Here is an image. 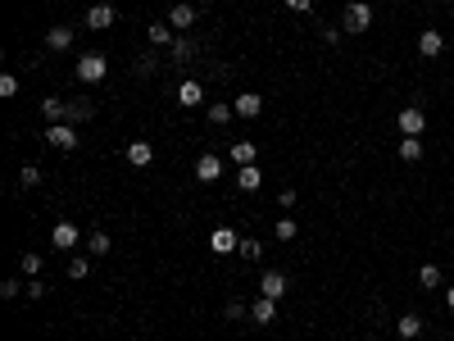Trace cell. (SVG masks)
<instances>
[{
  "instance_id": "7c38bea8",
  "label": "cell",
  "mask_w": 454,
  "mask_h": 341,
  "mask_svg": "<svg viewBox=\"0 0 454 341\" xmlns=\"http://www.w3.org/2000/svg\"><path fill=\"white\" fill-rule=\"evenodd\" d=\"M177 105H182V109H195V105H205V87H200L195 78H187V82L177 87Z\"/></svg>"
},
{
  "instance_id": "5bb4252c",
  "label": "cell",
  "mask_w": 454,
  "mask_h": 341,
  "mask_svg": "<svg viewBox=\"0 0 454 341\" xmlns=\"http://www.w3.org/2000/svg\"><path fill=\"white\" fill-rule=\"evenodd\" d=\"M227 160L237 164V168H245V164L259 160V151H254V141H232V146H227Z\"/></svg>"
},
{
  "instance_id": "7402d4cb",
  "label": "cell",
  "mask_w": 454,
  "mask_h": 341,
  "mask_svg": "<svg viewBox=\"0 0 454 341\" xmlns=\"http://www.w3.org/2000/svg\"><path fill=\"white\" fill-rule=\"evenodd\" d=\"M109 250H114V241H109V233H100V228H96V233L87 237V255H91V260H105Z\"/></svg>"
},
{
  "instance_id": "3957f363",
  "label": "cell",
  "mask_w": 454,
  "mask_h": 341,
  "mask_svg": "<svg viewBox=\"0 0 454 341\" xmlns=\"http://www.w3.org/2000/svg\"><path fill=\"white\" fill-rule=\"evenodd\" d=\"M105 73H109L105 55H82L78 59V82H105Z\"/></svg>"
},
{
  "instance_id": "6da1fadb",
  "label": "cell",
  "mask_w": 454,
  "mask_h": 341,
  "mask_svg": "<svg viewBox=\"0 0 454 341\" xmlns=\"http://www.w3.org/2000/svg\"><path fill=\"white\" fill-rule=\"evenodd\" d=\"M341 28H346V32H368V28H373V5H368V0H350Z\"/></svg>"
},
{
  "instance_id": "1f68e13d",
  "label": "cell",
  "mask_w": 454,
  "mask_h": 341,
  "mask_svg": "<svg viewBox=\"0 0 454 341\" xmlns=\"http://www.w3.org/2000/svg\"><path fill=\"white\" fill-rule=\"evenodd\" d=\"M418 287H427V291L440 287V264H423V269H418Z\"/></svg>"
},
{
  "instance_id": "f35d334b",
  "label": "cell",
  "mask_w": 454,
  "mask_h": 341,
  "mask_svg": "<svg viewBox=\"0 0 454 341\" xmlns=\"http://www.w3.org/2000/svg\"><path fill=\"white\" fill-rule=\"evenodd\" d=\"M287 9H296V14H309V9H314V0H287Z\"/></svg>"
},
{
  "instance_id": "4fadbf2b",
  "label": "cell",
  "mask_w": 454,
  "mask_h": 341,
  "mask_svg": "<svg viewBox=\"0 0 454 341\" xmlns=\"http://www.w3.org/2000/svg\"><path fill=\"white\" fill-rule=\"evenodd\" d=\"M96 114H100V105L78 96V101H68V118H64V123H87V118H96Z\"/></svg>"
},
{
  "instance_id": "cb8c5ba5",
  "label": "cell",
  "mask_w": 454,
  "mask_h": 341,
  "mask_svg": "<svg viewBox=\"0 0 454 341\" xmlns=\"http://www.w3.org/2000/svg\"><path fill=\"white\" fill-rule=\"evenodd\" d=\"M396 332H400L404 341H418V337H423V314H404V319L396 323Z\"/></svg>"
},
{
  "instance_id": "ba28073f",
  "label": "cell",
  "mask_w": 454,
  "mask_h": 341,
  "mask_svg": "<svg viewBox=\"0 0 454 341\" xmlns=\"http://www.w3.org/2000/svg\"><path fill=\"white\" fill-rule=\"evenodd\" d=\"M232 109H237V118H259L264 114V96L259 91H241L237 101H232Z\"/></svg>"
},
{
  "instance_id": "d590c367",
  "label": "cell",
  "mask_w": 454,
  "mask_h": 341,
  "mask_svg": "<svg viewBox=\"0 0 454 341\" xmlns=\"http://www.w3.org/2000/svg\"><path fill=\"white\" fill-rule=\"evenodd\" d=\"M0 96H5V101H9V96H19V78H14V73L0 78Z\"/></svg>"
},
{
  "instance_id": "83f0119b",
  "label": "cell",
  "mask_w": 454,
  "mask_h": 341,
  "mask_svg": "<svg viewBox=\"0 0 454 341\" xmlns=\"http://www.w3.org/2000/svg\"><path fill=\"white\" fill-rule=\"evenodd\" d=\"M237 255H241L245 264H259V255H264V246H259V241H254V237H241V246H237Z\"/></svg>"
},
{
  "instance_id": "f546056e",
  "label": "cell",
  "mask_w": 454,
  "mask_h": 341,
  "mask_svg": "<svg viewBox=\"0 0 454 341\" xmlns=\"http://www.w3.org/2000/svg\"><path fill=\"white\" fill-rule=\"evenodd\" d=\"M155 68H159V55H155V51H145V55H137V64H132V73H137V78H150Z\"/></svg>"
},
{
  "instance_id": "44dd1931",
  "label": "cell",
  "mask_w": 454,
  "mask_h": 341,
  "mask_svg": "<svg viewBox=\"0 0 454 341\" xmlns=\"http://www.w3.org/2000/svg\"><path fill=\"white\" fill-rule=\"evenodd\" d=\"M145 36H150L155 46H173V41H177V28L164 19V23H150V28H145Z\"/></svg>"
},
{
  "instance_id": "f1b7e54d",
  "label": "cell",
  "mask_w": 454,
  "mask_h": 341,
  "mask_svg": "<svg viewBox=\"0 0 454 341\" xmlns=\"http://www.w3.org/2000/svg\"><path fill=\"white\" fill-rule=\"evenodd\" d=\"M87 273H91V255H73V260H68V278H73V283H82Z\"/></svg>"
},
{
  "instance_id": "5b68a950",
  "label": "cell",
  "mask_w": 454,
  "mask_h": 341,
  "mask_svg": "<svg viewBox=\"0 0 454 341\" xmlns=\"http://www.w3.org/2000/svg\"><path fill=\"white\" fill-rule=\"evenodd\" d=\"M287 273H282V269H264V278H259V296H268V300H282V296H287Z\"/></svg>"
},
{
  "instance_id": "e0dca14e",
  "label": "cell",
  "mask_w": 454,
  "mask_h": 341,
  "mask_svg": "<svg viewBox=\"0 0 454 341\" xmlns=\"http://www.w3.org/2000/svg\"><path fill=\"white\" fill-rule=\"evenodd\" d=\"M237 187L250 196V191H259L264 187V173H259V164H245V168H237Z\"/></svg>"
},
{
  "instance_id": "603a6c76",
  "label": "cell",
  "mask_w": 454,
  "mask_h": 341,
  "mask_svg": "<svg viewBox=\"0 0 454 341\" xmlns=\"http://www.w3.org/2000/svg\"><path fill=\"white\" fill-rule=\"evenodd\" d=\"M168 51H173V64H191V59H195V51H200V46H195L191 36H177V41L168 46Z\"/></svg>"
},
{
  "instance_id": "d6a6232c",
  "label": "cell",
  "mask_w": 454,
  "mask_h": 341,
  "mask_svg": "<svg viewBox=\"0 0 454 341\" xmlns=\"http://www.w3.org/2000/svg\"><path fill=\"white\" fill-rule=\"evenodd\" d=\"M19 187H28V191L41 187V168H36V164H23V168H19Z\"/></svg>"
},
{
  "instance_id": "d6986e66",
  "label": "cell",
  "mask_w": 454,
  "mask_h": 341,
  "mask_svg": "<svg viewBox=\"0 0 454 341\" xmlns=\"http://www.w3.org/2000/svg\"><path fill=\"white\" fill-rule=\"evenodd\" d=\"M205 118H210V128H227L232 118H237V109H232V105H223V101H210Z\"/></svg>"
},
{
  "instance_id": "ffe728a7",
  "label": "cell",
  "mask_w": 454,
  "mask_h": 341,
  "mask_svg": "<svg viewBox=\"0 0 454 341\" xmlns=\"http://www.w3.org/2000/svg\"><path fill=\"white\" fill-rule=\"evenodd\" d=\"M41 114L51 118V123H64V118H68V101H64V96H46V101H41Z\"/></svg>"
},
{
  "instance_id": "4316f807",
  "label": "cell",
  "mask_w": 454,
  "mask_h": 341,
  "mask_svg": "<svg viewBox=\"0 0 454 341\" xmlns=\"http://www.w3.org/2000/svg\"><path fill=\"white\" fill-rule=\"evenodd\" d=\"M273 237H277V241H296V237H300V223H296V218H287V214H282L277 223H273Z\"/></svg>"
},
{
  "instance_id": "d4e9b609",
  "label": "cell",
  "mask_w": 454,
  "mask_h": 341,
  "mask_svg": "<svg viewBox=\"0 0 454 341\" xmlns=\"http://www.w3.org/2000/svg\"><path fill=\"white\" fill-rule=\"evenodd\" d=\"M73 46V28H46V51H68Z\"/></svg>"
},
{
  "instance_id": "74e56055",
  "label": "cell",
  "mask_w": 454,
  "mask_h": 341,
  "mask_svg": "<svg viewBox=\"0 0 454 341\" xmlns=\"http://www.w3.org/2000/svg\"><path fill=\"white\" fill-rule=\"evenodd\" d=\"M291 205H296V191H291V187H282V196H277V210H291Z\"/></svg>"
},
{
  "instance_id": "2e32d148",
  "label": "cell",
  "mask_w": 454,
  "mask_h": 341,
  "mask_svg": "<svg viewBox=\"0 0 454 341\" xmlns=\"http://www.w3.org/2000/svg\"><path fill=\"white\" fill-rule=\"evenodd\" d=\"M277 319V300H268V296H259V300H254V305H250V323H259V327H268V323H273Z\"/></svg>"
},
{
  "instance_id": "52a82bcc",
  "label": "cell",
  "mask_w": 454,
  "mask_h": 341,
  "mask_svg": "<svg viewBox=\"0 0 454 341\" xmlns=\"http://www.w3.org/2000/svg\"><path fill=\"white\" fill-rule=\"evenodd\" d=\"M218 178H223V160H218V155H200V160H195V182L214 187Z\"/></svg>"
},
{
  "instance_id": "30bf717a",
  "label": "cell",
  "mask_w": 454,
  "mask_h": 341,
  "mask_svg": "<svg viewBox=\"0 0 454 341\" xmlns=\"http://www.w3.org/2000/svg\"><path fill=\"white\" fill-rule=\"evenodd\" d=\"M114 19H118V14H114V5H105V0H100V5H91V9H87V28H91V32H105V28H114Z\"/></svg>"
},
{
  "instance_id": "ab89813d",
  "label": "cell",
  "mask_w": 454,
  "mask_h": 341,
  "mask_svg": "<svg viewBox=\"0 0 454 341\" xmlns=\"http://www.w3.org/2000/svg\"><path fill=\"white\" fill-rule=\"evenodd\" d=\"M445 305H450V310H454V287H450V291H445Z\"/></svg>"
},
{
  "instance_id": "8fae6325",
  "label": "cell",
  "mask_w": 454,
  "mask_h": 341,
  "mask_svg": "<svg viewBox=\"0 0 454 341\" xmlns=\"http://www.w3.org/2000/svg\"><path fill=\"white\" fill-rule=\"evenodd\" d=\"M440 51H445V36H440L436 28H423V36H418V55H423V59H436Z\"/></svg>"
},
{
  "instance_id": "484cf974",
  "label": "cell",
  "mask_w": 454,
  "mask_h": 341,
  "mask_svg": "<svg viewBox=\"0 0 454 341\" xmlns=\"http://www.w3.org/2000/svg\"><path fill=\"white\" fill-rule=\"evenodd\" d=\"M400 160L404 164H418L423 160V137H404L400 141Z\"/></svg>"
},
{
  "instance_id": "4dcf8cb0",
  "label": "cell",
  "mask_w": 454,
  "mask_h": 341,
  "mask_svg": "<svg viewBox=\"0 0 454 341\" xmlns=\"http://www.w3.org/2000/svg\"><path fill=\"white\" fill-rule=\"evenodd\" d=\"M41 255H36V250H23V260H19V269H23V278H36V273H41Z\"/></svg>"
},
{
  "instance_id": "277c9868",
  "label": "cell",
  "mask_w": 454,
  "mask_h": 341,
  "mask_svg": "<svg viewBox=\"0 0 454 341\" xmlns=\"http://www.w3.org/2000/svg\"><path fill=\"white\" fill-rule=\"evenodd\" d=\"M396 128L404 132V137H423L427 132V114L418 105H409V109H400V118H396Z\"/></svg>"
},
{
  "instance_id": "7a4b0ae2",
  "label": "cell",
  "mask_w": 454,
  "mask_h": 341,
  "mask_svg": "<svg viewBox=\"0 0 454 341\" xmlns=\"http://www.w3.org/2000/svg\"><path fill=\"white\" fill-rule=\"evenodd\" d=\"M46 146H55V151H78V128L73 123H51L46 128Z\"/></svg>"
},
{
  "instance_id": "8992f818",
  "label": "cell",
  "mask_w": 454,
  "mask_h": 341,
  "mask_svg": "<svg viewBox=\"0 0 454 341\" xmlns=\"http://www.w3.org/2000/svg\"><path fill=\"white\" fill-rule=\"evenodd\" d=\"M78 241H82V233H78V223H68V218L51 228V246H55V250H73Z\"/></svg>"
},
{
  "instance_id": "8d00e7d4",
  "label": "cell",
  "mask_w": 454,
  "mask_h": 341,
  "mask_svg": "<svg viewBox=\"0 0 454 341\" xmlns=\"http://www.w3.org/2000/svg\"><path fill=\"white\" fill-rule=\"evenodd\" d=\"M46 296V283H36V278H28V300H41Z\"/></svg>"
},
{
  "instance_id": "ac0fdd59",
  "label": "cell",
  "mask_w": 454,
  "mask_h": 341,
  "mask_svg": "<svg viewBox=\"0 0 454 341\" xmlns=\"http://www.w3.org/2000/svg\"><path fill=\"white\" fill-rule=\"evenodd\" d=\"M168 23H173L177 32H187L191 23H195V5H187V0H177V5L168 9Z\"/></svg>"
},
{
  "instance_id": "836d02e7",
  "label": "cell",
  "mask_w": 454,
  "mask_h": 341,
  "mask_svg": "<svg viewBox=\"0 0 454 341\" xmlns=\"http://www.w3.org/2000/svg\"><path fill=\"white\" fill-rule=\"evenodd\" d=\"M23 287H28V283H23V278H5V283H0V296H5V300H14Z\"/></svg>"
},
{
  "instance_id": "9a60e30c",
  "label": "cell",
  "mask_w": 454,
  "mask_h": 341,
  "mask_svg": "<svg viewBox=\"0 0 454 341\" xmlns=\"http://www.w3.org/2000/svg\"><path fill=\"white\" fill-rule=\"evenodd\" d=\"M123 155H128V164H132V168H145V164L155 160V146L137 137V141H132V146H128V151H123Z\"/></svg>"
},
{
  "instance_id": "e575fe53",
  "label": "cell",
  "mask_w": 454,
  "mask_h": 341,
  "mask_svg": "<svg viewBox=\"0 0 454 341\" xmlns=\"http://www.w3.org/2000/svg\"><path fill=\"white\" fill-rule=\"evenodd\" d=\"M223 314H227L232 323H241V319H250V305H241V300H227V310H223Z\"/></svg>"
},
{
  "instance_id": "9c48e42d",
  "label": "cell",
  "mask_w": 454,
  "mask_h": 341,
  "mask_svg": "<svg viewBox=\"0 0 454 341\" xmlns=\"http://www.w3.org/2000/svg\"><path fill=\"white\" fill-rule=\"evenodd\" d=\"M237 246H241V237L232 233V228H214L210 233V250L214 255H237Z\"/></svg>"
}]
</instances>
